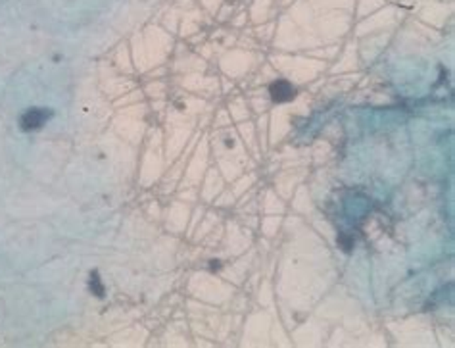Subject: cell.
<instances>
[{
  "label": "cell",
  "mask_w": 455,
  "mask_h": 348,
  "mask_svg": "<svg viewBox=\"0 0 455 348\" xmlns=\"http://www.w3.org/2000/svg\"><path fill=\"white\" fill-rule=\"evenodd\" d=\"M48 118H50V114L48 112L40 110V108H33V110L23 114V118H21V129H23V131H35V129H40Z\"/></svg>",
  "instance_id": "obj_1"
},
{
  "label": "cell",
  "mask_w": 455,
  "mask_h": 348,
  "mask_svg": "<svg viewBox=\"0 0 455 348\" xmlns=\"http://www.w3.org/2000/svg\"><path fill=\"white\" fill-rule=\"evenodd\" d=\"M269 92H271V99L275 102H288V100H292L296 97V89L285 79L275 81L273 85L269 87Z\"/></svg>",
  "instance_id": "obj_2"
}]
</instances>
